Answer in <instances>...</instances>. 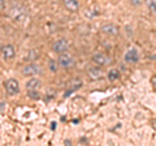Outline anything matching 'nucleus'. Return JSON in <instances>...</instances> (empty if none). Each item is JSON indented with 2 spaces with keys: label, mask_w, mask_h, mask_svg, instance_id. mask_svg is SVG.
<instances>
[{
  "label": "nucleus",
  "mask_w": 156,
  "mask_h": 146,
  "mask_svg": "<svg viewBox=\"0 0 156 146\" xmlns=\"http://www.w3.org/2000/svg\"><path fill=\"white\" fill-rule=\"evenodd\" d=\"M69 48V42L65 38H58L52 43V51L56 53H64Z\"/></svg>",
  "instance_id": "f03ea898"
},
{
  "label": "nucleus",
  "mask_w": 156,
  "mask_h": 146,
  "mask_svg": "<svg viewBox=\"0 0 156 146\" xmlns=\"http://www.w3.org/2000/svg\"><path fill=\"white\" fill-rule=\"evenodd\" d=\"M62 2H64V5L68 11L77 12L80 9V2L78 0H62Z\"/></svg>",
  "instance_id": "9b49d317"
},
{
  "label": "nucleus",
  "mask_w": 156,
  "mask_h": 146,
  "mask_svg": "<svg viewBox=\"0 0 156 146\" xmlns=\"http://www.w3.org/2000/svg\"><path fill=\"white\" fill-rule=\"evenodd\" d=\"M89 76L91 77V78L96 80V78H100V77L103 76V72H101L99 65H98L95 68H90V69H89Z\"/></svg>",
  "instance_id": "f8f14e48"
},
{
  "label": "nucleus",
  "mask_w": 156,
  "mask_h": 146,
  "mask_svg": "<svg viewBox=\"0 0 156 146\" xmlns=\"http://www.w3.org/2000/svg\"><path fill=\"white\" fill-rule=\"evenodd\" d=\"M4 7H5V2H4V0H0V12L4 9Z\"/></svg>",
  "instance_id": "6ab92c4d"
},
{
  "label": "nucleus",
  "mask_w": 156,
  "mask_h": 146,
  "mask_svg": "<svg viewBox=\"0 0 156 146\" xmlns=\"http://www.w3.org/2000/svg\"><path fill=\"white\" fill-rule=\"evenodd\" d=\"M129 2H130V4H133V5L138 7V5H140V4H142L143 0H129Z\"/></svg>",
  "instance_id": "a211bd4d"
},
{
  "label": "nucleus",
  "mask_w": 156,
  "mask_h": 146,
  "mask_svg": "<svg viewBox=\"0 0 156 146\" xmlns=\"http://www.w3.org/2000/svg\"><path fill=\"white\" fill-rule=\"evenodd\" d=\"M4 86H5V90H7V93L9 95H16V94H18V91H20V84H18V81L16 78L7 80L5 84H4Z\"/></svg>",
  "instance_id": "7ed1b4c3"
},
{
  "label": "nucleus",
  "mask_w": 156,
  "mask_h": 146,
  "mask_svg": "<svg viewBox=\"0 0 156 146\" xmlns=\"http://www.w3.org/2000/svg\"><path fill=\"white\" fill-rule=\"evenodd\" d=\"M146 4H147V8L151 13L156 14V0H146Z\"/></svg>",
  "instance_id": "4468645a"
},
{
  "label": "nucleus",
  "mask_w": 156,
  "mask_h": 146,
  "mask_svg": "<svg viewBox=\"0 0 156 146\" xmlns=\"http://www.w3.org/2000/svg\"><path fill=\"white\" fill-rule=\"evenodd\" d=\"M2 55H3V59L5 61L12 60L14 57V55H16V50H14V47L12 45H5L2 50Z\"/></svg>",
  "instance_id": "6e6552de"
},
{
  "label": "nucleus",
  "mask_w": 156,
  "mask_h": 146,
  "mask_svg": "<svg viewBox=\"0 0 156 146\" xmlns=\"http://www.w3.org/2000/svg\"><path fill=\"white\" fill-rule=\"evenodd\" d=\"M57 64H58V61L50 60V63H48V67H50L51 72H57Z\"/></svg>",
  "instance_id": "f3484780"
},
{
  "label": "nucleus",
  "mask_w": 156,
  "mask_h": 146,
  "mask_svg": "<svg viewBox=\"0 0 156 146\" xmlns=\"http://www.w3.org/2000/svg\"><path fill=\"white\" fill-rule=\"evenodd\" d=\"M39 57H41V52H39L38 50H30L27 53V56H26V59L29 61H37Z\"/></svg>",
  "instance_id": "ddd939ff"
},
{
  "label": "nucleus",
  "mask_w": 156,
  "mask_h": 146,
  "mask_svg": "<svg viewBox=\"0 0 156 146\" xmlns=\"http://www.w3.org/2000/svg\"><path fill=\"white\" fill-rule=\"evenodd\" d=\"M72 144V141H69V140H65V145H70Z\"/></svg>",
  "instance_id": "aec40b11"
},
{
  "label": "nucleus",
  "mask_w": 156,
  "mask_h": 146,
  "mask_svg": "<svg viewBox=\"0 0 156 146\" xmlns=\"http://www.w3.org/2000/svg\"><path fill=\"white\" fill-rule=\"evenodd\" d=\"M27 95L30 97L31 99H39V98H41V94H39L38 90H29L27 91Z\"/></svg>",
  "instance_id": "dca6fc26"
},
{
  "label": "nucleus",
  "mask_w": 156,
  "mask_h": 146,
  "mask_svg": "<svg viewBox=\"0 0 156 146\" xmlns=\"http://www.w3.org/2000/svg\"><path fill=\"white\" fill-rule=\"evenodd\" d=\"M101 31L109 37H113L119 34V27H117L115 24H105V25L101 26Z\"/></svg>",
  "instance_id": "1a4fd4ad"
},
{
  "label": "nucleus",
  "mask_w": 156,
  "mask_h": 146,
  "mask_svg": "<svg viewBox=\"0 0 156 146\" xmlns=\"http://www.w3.org/2000/svg\"><path fill=\"white\" fill-rule=\"evenodd\" d=\"M124 59L126 63H138L139 61V52L136 48L131 47L129 48L128 51H126V53L124 55Z\"/></svg>",
  "instance_id": "0eeeda50"
},
{
  "label": "nucleus",
  "mask_w": 156,
  "mask_h": 146,
  "mask_svg": "<svg viewBox=\"0 0 156 146\" xmlns=\"http://www.w3.org/2000/svg\"><path fill=\"white\" fill-rule=\"evenodd\" d=\"M41 86H42V81L39 78H37V77H33V78H30L26 82V89L27 90H38Z\"/></svg>",
  "instance_id": "9d476101"
},
{
  "label": "nucleus",
  "mask_w": 156,
  "mask_h": 146,
  "mask_svg": "<svg viewBox=\"0 0 156 146\" xmlns=\"http://www.w3.org/2000/svg\"><path fill=\"white\" fill-rule=\"evenodd\" d=\"M58 65L62 67V68H65V69H68V68H72L73 65H74V59L69 55V53H60V56H58Z\"/></svg>",
  "instance_id": "20e7f679"
},
{
  "label": "nucleus",
  "mask_w": 156,
  "mask_h": 146,
  "mask_svg": "<svg viewBox=\"0 0 156 146\" xmlns=\"http://www.w3.org/2000/svg\"><path fill=\"white\" fill-rule=\"evenodd\" d=\"M9 16L14 22H22L27 17V9L23 5H13L9 11Z\"/></svg>",
  "instance_id": "f257e3e1"
},
{
  "label": "nucleus",
  "mask_w": 156,
  "mask_h": 146,
  "mask_svg": "<svg viewBox=\"0 0 156 146\" xmlns=\"http://www.w3.org/2000/svg\"><path fill=\"white\" fill-rule=\"evenodd\" d=\"M91 60L94 61V64L99 65V67H104V65H107V64H109V63H111V59L105 55V53H103V52L94 53L92 57H91Z\"/></svg>",
  "instance_id": "39448f33"
},
{
  "label": "nucleus",
  "mask_w": 156,
  "mask_h": 146,
  "mask_svg": "<svg viewBox=\"0 0 156 146\" xmlns=\"http://www.w3.org/2000/svg\"><path fill=\"white\" fill-rule=\"evenodd\" d=\"M41 73V67L37 65V64H27L22 68V75L26 76V77H34Z\"/></svg>",
  "instance_id": "423d86ee"
},
{
  "label": "nucleus",
  "mask_w": 156,
  "mask_h": 146,
  "mask_svg": "<svg viewBox=\"0 0 156 146\" xmlns=\"http://www.w3.org/2000/svg\"><path fill=\"white\" fill-rule=\"evenodd\" d=\"M119 77H120V72L117 71V69H112V71L108 72V78L111 81H115V80L119 78Z\"/></svg>",
  "instance_id": "2eb2a0df"
}]
</instances>
